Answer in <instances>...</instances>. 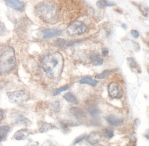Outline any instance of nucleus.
Returning a JSON list of instances; mask_svg holds the SVG:
<instances>
[{"mask_svg": "<svg viewBox=\"0 0 149 146\" xmlns=\"http://www.w3.org/2000/svg\"><path fill=\"white\" fill-rule=\"evenodd\" d=\"M6 32V29L4 24L0 22V35H4Z\"/></svg>", "mask_w": 149, "mask_h": 146, "instance_id": "nucleus-28", "label": "nucleus"}, {"mask_svg": "<svg viewBox=\"0 0 149 146\" xmlns=\"http://www.w3.org/2000/svg\"><path fill=\"white\" fill-rule=\"evenodd\" d=\"M61 34V31L56 29H46L43 31V39H49L56 36L60 35Z\"/></svg>", "mask_w": 149, "mask_h": 146, "instance_id": "nucleus-11", "label": "nucleus"}, {"mask_svg": "<svg viewBox=\"0 0 149 146\" xmlns=\"http://www.w3.org/2000/svg\"><path fill=\"white\" fill-rule=\"evenodd\" d=\"M89 113L93 117H97L100 114V111L98 108L93 106V107H91L89 109Z\"/></svg>", "mask_w": 149, "mask_h": 146, "instance_id": "nucleus-20", "label": "nucleus"}, {"mask_svg": "<svg viewBox=\"0 0 149 146\" xmlns=\"http://www.w3.org/2000/svg\"><path fill=\"white\" fill-rule=\"evenodd\" d=\"M17 122L19 123V124H22L24 125L30 124V121L28 120V119L25 118L24 117H22V116L19 117L17 119Z\"/></svg>", "mask_w": 149, "mask_h": 146, "instance_id": "nucleus-23", "label": "nucleus"}, {"mask_svg": "<svg viewBox=\"0 0 149 146\" xmlns=\"http://www.w3.org/2000/svg\"><path fill=\"white\" fill-rule=\"evenodd\" d=\"M101 139H102V136L98 132H92L86 138L87 141L91 145H95L100 143Z\"/></svg>", "mask_w": 149, "mask_h": 146, "instance_id": "nucleus-9", "label": "nucleus"}, {"mask_svg": "<svg viewBox=\"0 0 149 146\" xmlns=\"http://www.w3.org/2000/svg\"><path fill=\"white\" fill-rule=\"evenodd\" d=\"M85 137H86V134H83V135L78 136V137H77L75 139V141H74V144H77L78 143H80V142H81L83 140L85 139Z\"/></svg>", "mask_w": 149, "mask_h": 146, "instance_id": "nucleus-27", "label": "nucleus"}, {"mask_svg": "<svg viewBox=\"0 0 149 146\" xmlns=\"http://www.w3.org/2000/svg\"><path fill=\"white\" fill-rule=\"evenodd\" d=\"M87 31V27L84 23L75 21L67 29V32L70 36L81 35Z\"/></svg>", "mask_w": 149, "mask_h": 146, "instance_id": "nucleus-5", "label": "nucleus"}, {"mask_svg": "<svg viewBox=\"0 0 149 146\" xmlns=\"http://www.w3.org/2000/svg\"><path fill=\"white\" fill-rule=\"evenodd\" d=\"M4 1L8 6L15 10L22 11L24 9V3L19 0H4Z\"/></svg>", "mask_w": 149, "mask_h": 146, "instance_id": "nucleus-8", "label": "nucleus"}, {"mask_svg": "<svg viewBox=\"0 0 149 146\" xmlns=\"http://www.w3.org/2000/svg\"><path fill=\"white\" fill-rule=\"evenodd\" d=\"M55 128H56V127L53 124H49V123L42 122L41 123V126L39 127V132L41 133H44V132H47Z\"/></svg>", "mask_w": 149, "mask_h": 146, "instance_id": "nucleus-13", "label": "nucleus"}, {"mask_svg": "<svg viewBox=\"0 0 149 146\" xmlns=\"http://www.w3.org/2000/svg\"><path fill=\"white\" fill-rule=\"evenodd\" d=\"M102 55L104 56H107L109 54V50L107 48H103L102 50Z\"/></svg>", "mask_w": 149, "mask_h": 146, "instance_id": "nucleus-30", "label": "nucleus"}, {"mask_svg": "<svg viewBox=\"0 0 149 146\" xmlns=\"http://www.w3.org/2000/svg\"><path fill=\"white\" fill-rule=\"evenodd\" d=\"M131 35H132V37L133 38H135V39H137V38L139 37V33L137 31V30H131Z\"/></svg>", "mask_w": 149, "mask_h": 146, "instance_id": "nucleus-29", "label": "nucleus"}, {"mask_svg": "<svg viewBox=\"0 0 149 146\" xmlns=\"http://www.w3.org/2000/svg\"><path fill=\"white\" fill-rule=\"evenodd\" d=\"M10 127L8 126H0V142L2 141L6 137L8 132H10Z\"/></svg>", "mask_w": 149, "mask_h": 146, "instance_id": "nucleus-16", "label": "nucleus"}, {"mask_svg": "<svg viewBox=\"0 0 149 146\" xmlns=\"http://www.w3.org/2000/svg\"><path fill=\"white\" fill-rule=\"evenodd\" d=\"M54 43L57 45V46L63 47L64 45H66L67 41L66 40L63 39H57L56 41H55Z\"/></svg>", "mask_w": 149, "mask_h": 146, "instance_id": "nucleus-26", "label": "nucleus"}, {"mask_svg": "<svg viewBox=\"0 0 149 146\" xmlns=\"http://www.w3.org/2000/svg\"><path fill=\"white\" fill-rule=\"evenodd\" d=\"M35 12L41 20L47 24H54L58 20V6L53 1H45L39 3L35 8Z\"/></svg>", "mask_w": 149, "mask_h": 146, "instance_id": "nucleus-2", "label": "nucleus"}, {"mask_svg": "<svg viewBox=\"0 0 149 146\" xmlns=\"http://www.w3.org/2000/svg\"><path fill=\"white\" fill-rule=\"evenodd\" d=\"M52 109L53 110V111L58 113L60 111V104H59V102L56 101L53 102L52 104Z\"/></svg>", "mask_w": 149, "mask_h": 146, "instance_id": "nucleus-24", "label": "nucleus"}, {"mask_svg": "<svg viewBox=\"0 0 149 146\" xmlns=\"http://www.w3.org/2000/svg\"><path fill=\"white\" fill-rule=\"evenodd\" d=\"M64 67V58L60 52L47 54L41 60V67L51 78H58Z\"/></svg>", "mask_w": 149, "mask_h": 146, "instance_id": "nucleus-1", "label": "nucleus"}, {"mask_svg": "<svg viewBox=\"0 0 149 146\" xmlns=\"http://www.w3.org/2000/svg\"><path fill=\"white\" fill-rule=\"evenodd\" d=\"M104 134H105V136H106V137L108 138V139H111V138H112L113 136H114L113 131L111 129H109V128L105 129Z\"/></svg>", "mask_w": 149, "mask_h": 146, "instance_id": "nucleus-25", "label": "nucleus"}, {"mask_svg": "<svg viewBox=\"0 0 149 146\" xmlns=\"http://www.w3.org/2000/svg\"><path fill=\"white\" fill-rule=\"evenodd\" d=\"M63 98L66 101H68L70 103L74 104H78V101L77 98H76V96L74 95L73 93H72L71 92H68L65 93L63 95Z\"/></svg>", "mask_w": 149, "mask_h": 146, "instance_id": "nucleus-15", "label": "nucleus"}, {"mask_svg": "<svg viewBox=\"0 0 149 146\" xmlns=\"http://www.w3.org/2000/svg\"><path fill=\"white\" fill-rule=\"evenodd\" d=\"M128 62H129V64L130 65V67L131 68H134L135 70H136L137 71L138 73H141V69H139V67L138 66V64H137L136 61H135L134 58H128Z\"/></svg>", "mask_w": 149, "mask_h": 146, "instance_id": "nucleus-19", "label": "nucleus"}, {"mask_svg": "<svg viewBox=\"0 0 149 146\" xmlns=\"http://www.w3.org/2000/svg\"><path fill=\"white\" fill-rule=\"evenodd\" d=\"M7 96L10 102L16 104L17 105H23L25 102L30 99L28 95L24 91H15L12 92H8Z\"/></svg>", "mask_w": 149, "mask_h": 146, "instance_id": "nucleus-4", "label": "nucleus"}, {"mask_svg": "<svg viewBox=\"0 0 149 146\" xmlns=\"http://www.w3.org/2000/svg\"><path fill=\"white\" fill-rule=\"evenodd\" d=\"M90 58L91 63L95 66L102 65L103 63V59L101 58L100 55L98 54H96V53H93V54H91Z\"/></svg>", "mask_w": 149, "mask_h": 146, "instance_id": "nucleus-12", "label": "nucleus"}, {"mask_svg": "<svg viewBox=\"0 0 149 146\" xmlns=\"http://www.w3.org/2000/svg\"><path fill=\"white\" fill-rule=\"evenodd\" d=\"M107 89L109 95L111 99H120L123 95V90L118 82H111Z\"/></svg>", "mask_w": 149, "mask_h": 146, "instance_id": "nucleus-6", "label": "nucleus"}, {"mask_svg": "<svg viewBox=\"0 0 149 146\" xmlns=\"http://www.w3.org/2000/svg\"><path fill=\"white\" fill-rule=\"evenodd\" d=\"M16 67V57L12 47L4 49L0 56V73L2 75L10 73Z\"/></svg>", "mask_w": 149, "mask_h": 146, "instance_id": "nucleus-3", "label": "nucleus"}, {"mask_svg": "<svg viewBox=\"0 0 149 146\" xmlns=\"http://www.w3.org/2000/svg\"><path fill=\"white\" fill-rule=\"evenodd\" d=\"M70 113L78 119H81L85 117L84 111L82 109H79V108H72L70 109Z\"/></svg>", "mask_w": 149, "mask_h": 146, "instance_id": "nucleus-14", "label": "nucleus"}, {"mask_svg": "<svg viewBox=\"0 0 149 146\" xmlns=\"http://www.w3.org/2000/svg\"><path fill=\"white\" fill-rule=\"evenodd\" d=\"M3 111L1 109H0V123H1V120H2L3 118Z\"/></svg>", "mask_w": 149, "mask_h": 146, "instance_id": "nucleus-31", "label": "nucleus"}, {"mask_svg": "<svg viewBox=\"0 0 149 146\" xmlns=\"http://www.w3.org/2000/svg\"><path fill=\"white\" fill-rule=\"evenodd\" d=\"M106 120L111 126L116 127L121 126L123 123V119L115 115H109L106 117Z\"/></svg>", "mask_w": 149, "mask_h": 146, "instance_id": "nucleus-10", "label": "nucleus"}, {"mask_svg": "<svg viewBox=\"0 0 149 146\" xmlns=\"http://www.w3.org/2000/svg\"><path fill=\"white\" fill-rule=\"evenodd\" d=\"M80 83H81V84H87L89 85H91V86H96L97 84H98V81L92 79L91 77H84L83 78H82L81 80H80Z\"/></svg>", "mask_w": 149, "mask_h": 146, "instance_id": "nucleus-17", "label": "nucleus"}, {"mask_svg": "<svg viewBox=\"0 0 149 146\" xmlns=\"http://www.w3.org/2000/svg\"><path fill=\"white\" fill-rule=\"evenodd\" d=\"M33 134V132L29 129H21L15 132L14 138L16 140L20 141V140H24L29 136L30 134Z\"/></svg>", "mask_w": 149, "mask_h": 146, "instance_id": "nucleus-7", "label": "nucleus"}, {"mask_svg": "<svg viewBox=\"0 0 149 146\" xmlns=\"http://www.w3.org/2000/svg\"><path fill=\"white\" fill-rule=\"evenodd\" d=\"M111 72V71H109V70H105L102 72V73H99V74H96L95 75V78L101 80V79H104V77H106L107 75H109V73Z\"/></svg>", "mask_w": 149, "mask_h": 146, "instance_id": "nucleus-21", "label": "nucleus"}, {"mask_svg": "<svg viewBox=\"0 0 149 146\" xmlns=\"http://www.w3.org/2000/svg\"><path fill=\"white\" fill-rule=\"evenodd\" d=\"M96 5L98 8L100 9L104 8L106 7H109V6H113L114 4L113 3L108 2L107 0H99L98 1H97Z\"/></svg>", "mask_w": 149, "mask_h": 146, "instance_id": "nucleus-18", "label": "nucleus"}, {"mask_svg": "<svg viewBox=\"0 0 149 146\" xmlns=\"http://www.w3.org/2000/svg\"><path fill=\"white\" fill-rule=\"evenodd\" d=\"M69 88H70V86H69V85H65V86H61V88L56 89V90L54 91V95H59L61 92L68 90Z\"/></svg>", "mask_w": 149, "mask_h": 146, "instance_id": "nucleus-22", "label": "nucleus"}]
</instances>
